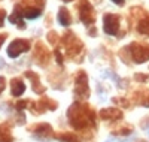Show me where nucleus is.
<instances>
[{
  "instance_id": "nucleus-26",
  "label": "nucleus",
  "mask_w": 149,
  "mask_h": 142,
  "mask_svg": "<svg viewBox=\"0 0 149 142\" xmlns=\"http://www.w3.org/2000/svg\"><path fill=\"white\" fill-rule=\"evenodd\" d=\"M5 17H6V12L3 9H0V27H2L3 22H5Z\"/></svg>"
},
{
  "instance_id": "nucleus-5",
  "label": "nucleus",
  "mask_w": 149,
  "mask_h": 142,
  "mask_svg": "<svg viewBox=\"0 0 149 142\" xmlns=\"http://www.w3.org/2000/svg\"><path fill=\"white\" fill-rule=\"evenodd\" d=\"M29 49H30V42L27 39H15L8 46V56L10 58H17L19 54L27 53Z\"/></svg>"
},
{
  "instance_id": "nucleus-23",
  "label": "nucleus",
  "mask_w": 149,
  "mask_h": 142,
  "mask_svg": "<svg viewBox=\"0 0 149 142\" xmlns=\"http://www.w3.org/2000/svg\"><path fill=\"white\" fill-rule=\"evenodd\" d=\"M54 54H55V58H57V63L58 64H63V56H61V53H60V49H54Z\"/></svg>"
},
{
  "instance_id": "nucleus-24",
  "label": "nucleus",
  "mask_w": 149,
  "mask_h": 142,
  "mask_svg": "<svg viewBox=\"0 0 149 142\" xmlns=\"http://www.w3.org/2000/svg\"><path fill=\"white\" fill-rule=\"evenodd\" d=\"M119 135H125V136H128V135H131V127H122V129H119V132H118Z\"/></svg>"
},
{
  "instance_id": "nucleus-13",
  "label": "nucleus",
  "mask_w": 149,
  "mask_h": 142,
  "mask_svg": "<svg viewBox=\"0 0 149 142\" xmlns=\"http://www.w3.org/2000/svg\"><path fill=\"white\" fill-rule=\"evenodd\" d=\"M10 91H12V96L18 97L26 91V85H24V82L19 78H14L10 82Z\"/></svg>"
},
{
  "instance_id": "nucleus-12",
  "label": "nucleus",
  "mask_w": 149,
  "mask_h": 142,
  "mask_svg": "<svg viewBox=\"0 0 149 142\" xmlns=\"http://www.w3.org/2000/svg\"><path fill=\"white\" fill-rule=\"evenodd\" d=\"M26 76L29 79H31V88H33V91L34 93H37V94H40V93H43L45 91V87H42L40 85V81H39V76H37L34 72H31V70H27L26 72Z\"/></svg>"
},
{
  "instance_id": "nucleus-32",
  "label": "nucleus",
  "mask_w": 149,
  "mask_h": 142,
  "mask_svg": "<svg viewBox=\"0 0 149 142\" xmlns=\"http://www.w3.org/2000/svg\"><path fill=\"white\" fill-rule=\"evenodd\" d=\"M146 133H148V136H149V129H148V132H146Z\"/></svg>"
},
{
  "instance_id": "nucleus-18",
  "label": "nucleus",
  "mask_w": 149,
  "mask_h": 142,
  "mask_svg": "<svg viewBox=\"0 0 149 142\" xmlns=\"http://www.w3.org/2000/svg\"><path fill=\"white\" fill-rule=\"evenodd\" d=\"M0 142H12V136L8 126H0Z\"/></svg>"
},
{
  "instance_id": "nucleus-31",
  "label": "nucleus",
  "mask_w": 149,
  "mask_h": 142,
  "mask_svg": "<svg viewBox=\"0 0 149 142\" xmlns=\"http://www.w3.org/2000/svg\"><path fill=\"white\" fill-rule=\"evenodd\" d=\"M63 2H72V0H63Z\"/></svg>"
},
{
  "instance_id": "nucleus-15",
  "label": "nucleus",
  "mask_w": 149,
  "mask_h": 142,
  "mask_svg": "<svg viewBox=\"0 0 149 142\" xmlns=\"http://www.w3.org/2000/svg\"><path fill=\"white\" fill-rule=\"evenodd\" d=\"M40 14H42L40 8H34V6H29V8H26L22 11V15L26 18H29V20H34V18L39 17Z\"/></svg>"
},
{
  "instance_id": "nucleus-14",
  "label": "nucleus",
  "mask_w": 149,
  "mask_h": 142,
  "mask_svg": "<svg viewBox=\"0 0 149 142\" xmlns=\"http://www.w3.org/2000/svg\"><path fill=\"white\" fill-rule=\"evenodd\" d=\"M58 22L61 24V25H70V22H72V17H70V12L66 9V8H61L60 11H58Z\"/></svg>"
},
{
  "instance_id": "nucleus-28",
  "label": "nucleus",
  "mask_w": 149,
  "mask_h": 142,
  "mask_svg": "<svg viewBox=\"0 0 149 142\" xmlns=\"http://www.w3.org/2000/svg\"><path fill=\"white\" fill-rule=\"evenodd\" d=\"M140 126H142L143 129H146V127L149 126V117H148V118H145V121H142V124H140Z\"/></svg>"
},
{
  "instance_id": "nucleus-19",
  "label": "nucleus",
  "mask_w": 149,
  "mask_h": 142,
  "mask_svg": "<svg viewBox=\"0 0 149 142\" xmlns=\"http://www.w3.org/2000/svg\"><path fill=\"white\" fill-rule=\"evenodd\" d=\"M42 105H43L45 108H48V109H51V111H54V109L57 108V103L52 102V100H49L48 97H42Z\"/></svg>"
},
{
  "instance_id": "nucleus-8",
  "label": "nucleus",
  "mask_w": 149,
  "mask_h": 142,
  "mask_svg": "<svg viewBox=\"0 0 149 142\" xmlns=\"http://www.w3.org/2000/svg\"><path fill=\"white\" fill-rule=\"evenodd\" d=\"M49 58H51V54H49V51L40 44L37 42L36 44V48H34V60L40 64V66H46Z\"/></svg>"
},
{
  "instance_id": "nucleus-22",
  "label": "nucleus",
  "mask_w": 149,
  "mask_h": 142,
  "mask_svg": "<svg viewBox=\"0 0 149 142\" xmlns=\"http://www.w3.org/2000/svg\"><path fill=\"white\" fill-rule=\"evenodd\" d=\"M29 108V102L27 100H19V102H17V105H15V108L18 109V111H21V109H24V108Z\"/></svg>"
},
{
  "instance_id": "nucleus-2",
  "label": "nucleus",
  "mask_w": 149,
  "mask_h": 142,
  "mask_svg": "<svg viewBox=\"0 0 149 142\" xmlns=\"http://www.w3.org/2000/svg\"><path fill=\"white\" fill-rule=\"evenodd\" d=\"M74 94L79 100L90 97V87H88V75L84 70H79L74 79Z\"/></svg>"
},
{
  "instance_id": "nucleus-6",
  "label": "nucleus",
  "mask_w": 149,
  "mask_h": 142,
  "mask_svg": "<svg viewBox=\"0 0 149 142\" xmlns=\"http://www.w3.org/2000/svg\"><path fill=\"white\" fill-rule=\"evenodd\" d=\"M103 30L106 34L115 36L119 30V17L115 14H106L103 17Z\"/></svg>"
},
{
  "instance_id": "nucleus-25",
  "label": "nucleus",
  "mask_w": 149,
  "mask_h": 142,
  "mask_svg": "<svg viewBox=\"0 0 149 142\" xmlns=\"http://www.w3.org/2000/svg\"><path fill=\"white\" fill-rule=\"evenodd\" d=\"M5 87H6V79L3 78V76H0V94L3 93V90H5Z\"/></svg>"
},
{
  "instance_id": "nucleus-27",
  "label": "nucleus",
  "mask_w": 149,
  "mask_h": 142,
  "mask_svg": "<svg viewBox=\"0 0 149 142\" xmlns=\"http://www.w3.org/2000/svg\"><path fill=\"white\" fill-rule=\"evenodd\" d=\"M5 41H6V34L5 33H0V48H2V45H3Z\"/></svg>"
},
{
  "instance_id": "nucleus-17",
  "label": "nucleus",
  "mask_w": 149,
  "mask_h": 142,
  "mask_svg": "<svg viewBox=\"0 0 149 142\" xmlns=\"http://www.w3.org/2000/svg\"><path fill=\"white\" fill-rule=\"evenodd\" d=\"M137 32L142 34H148L149 36V17L143 18L142 21H139L137 24Z\"/></svg>"
},
{
  "instance_id": "nucleus-20",
  "label": "nucleus",
  "mask_w": 149,
  "mask_h": 142,
  "mask_svg": "<svg viewBox=\"0 0 149 142\" xmlns=\"http://www.w3.org/2000/svg\"><path fill=\"white\" fill-rule=\"evenodd\" d=\"M48 41H49V44L55 45V44H57V41H58L57 33H55V32H49V33H48Z\"/></svg>"
},
{
  "instance_id": "nucleus-10",
  "label": "nucleus",
  "mask_w": 149,
  "mask_h": 142,
  "mask_svg": "<svg viewBox=\"0 0 149 142\" xmlns=\"http://www.w3.org/2000/svg\"><path fill=\"white\" fill-rule=\"evenodd\" d=\"M122 117V112L118 108H104L100 111V118L103 120H116Z\"/></svg>"
},
{
  "instance_id": "nucleus-9",
  "label": "nucleus",
  "mask_w": 149,
  "mask_h": 142,
  "mask_svg": "<svg viewBox=\"0 0 149 142\" xmlns=\"http://www.w3.org/2000/svg\"><path fill=\"white\" fill-rule=\"evenodd\" d=\"M33 132L37 138H40V139H51L54 136V130H52V127L46 124V123H42V124H37L34 129H33Z\"/></svg>"
},
{
  "instance_id": "nucleus-3",
  "label": "nucleus",
  "mask_w": 149,
  "mask_h": 142,
  "mask_svg": "<svg viewBox=\"0 0 149 142\" xmlns=\"http://www.w3.org/2000/svg\"><path fill=\"white\" fill-rule=\"evenodd\" d=\"M63 44L66 45V51H67V56L69 57H76L82 51V48H84L82 42L72 32H67L63 36Z\"/></svg>"
},
{
  "instance_id": "nucleus-21",
  "label": "nucleus",
  "mask_w": 149,
  "mask_h": 142,
  "mask_svg": "<svg viewBox=\"0 0 149 142\" xmlns=\"http://www.w3.org/2000/svg\"><path fill=\"white\" fill-rule=\"evenodd\" d=\"M134 79L136 81H140V82H145L149 79V75H142V73H136L134 75Z\"/></svg>"
},
{
  "instance_id": "nucleus-7",
  "label": "nucleus",
  "mask_w": 149,
  "mask_h": 142,
  "mask_svg": "<svg viewBox=\"0 0 149 142\" xmlns=\"http://www.w3.org/2000/svg\"><path fill=\"white\" fill-rule=\"evenodd\" d=\"M79 18L86 25H91L94 22V20H95L94 9L86 0H81V3H79Z\"/></svg>"
},
{
  "instance_id": "nucleus-1",
  "label": "nucleus",
  "mask_w": 149,
  "mask_h": 142,
  "mask_svg": "<svg viewBox=\"0 0 149 142\" xmlns=\"http://www.w3.org/2000/svg\"><path fill=\"white\" fill-rule=\"evenodd\" d=\"M67 118L72 124V127L82 130L88 126H94V112L90 109V106L84 105L81 102H76L69 108Z\"/></svg>"
},
{
  "instance_id": "nucleus-33",
  "label": "nucleus",
  "mask_w": 149,
  "mask_h": 142,
  "mask_svg": "<svg viewBox=\"0 0 149 142\" xmlns=\"http://www.w3.org/2000/svg\"><path fill=\"white\" fill-rule=\"evenodd\" d=\"M139 142H145V141H139Z\"/></svg>"
},
{
  "instance_id": "nucleus-30",
  "label": "nucleus",
  "mask_w": 149,
  "mask_h": 142,
  "mask_svg": "<svg viewBox=\"0 0 149 142\" xmlns=\"http://www.w3.org/2000/svg\"><path fill=\"white\" fill-rule=\"evenodd\" d=\"M106 142H118V141H116V139H115V138H110V139H107V141H106Z\"/></svg>"
},
{
  "instance_id": "nucleus-16",
  "label": "nucleus",
  "mask_w": 149,
  "mask_h": 142,
  "mask_svg": "<svg viewBox=\"0 0 149 142\" xmlns=\"http://www.w3.org/2000/svg\"><path fill=\"white\" fill-rule=\"evenodd\" d=\"M55 138L61 142H79L78 136L74 133H61V135H55Z\"/></svg>"
},
{
  "instance_id": "nucleus-11",
  "label": "nucleus",
  "mask_w": 149,
  "mask_h": 142,
  "mask_svg": "<svg viewBox=\"0 0 149 142\" xmlns=\"http://www.w3.org/2000/svg\"><path fill=\"white\" fill-rule=\"evenodd\" d=\"M22 17H24V15H22V9H21L19 5H17V6H15V11H14V14L9 17V21H10L12 24L18 25L19 29H26V24H24V21H22Z\"/></svg>"
},
{
  "instance_id": "nucleus-29",
  "label": "nucleus",
  "mask_w": 149,
  "mask_h": 142,
  "mask_svg": "<svg viewBox=\"0 0 149 142\" xmlns=\"http://www.w3.org/2000/svg\"><path fill=\"white\" fill-rule=\"evenodd\" d=\"M113 3H116V5H122L124 3V0H112Z\"/></svg>"
},
{
  "instance_id": "nucleus-4",
  "label": "nucleus",
  "mask_w": 149,
  "mask_h": 142,
  "mask_svg": "<svg viewBox=\"0 0 149 142\" xmlns=\"http://www.w3.org/2000/svg\"><path fill=\"white\" fill-rule=\"evenodd\" d=\"M130 54H131V58L136 61V63H145L149 60V45L146 44H131L130 46H127Z\"/></svg>"
}]
</instances>
